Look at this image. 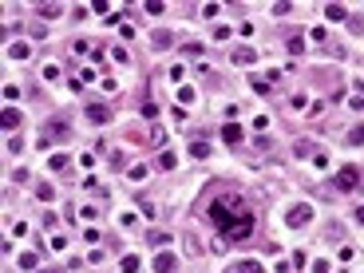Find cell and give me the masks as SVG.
<instances>
[{"label": "cell", "mask_w": 364, "mask_h": 273, "mask_svg": "<svg viewBox=\"0 0 364 273\" xmlns=\"http://www.w3.org/2000/svg\"><path fill=\"white\" fill-rule=\"evenodd\" d=\"M206 218H210V226L218 230V238H222L226 246H230V242H250L254 230H258V214H254L250 202H242L238 194H218V198H210Z\"/></svg>", "instance_id": "obj_1"}, {"label": "cell", "mask_w": 364, "mask_h": 273, "mask_svg": "<svg viewBox=\"0 0 364 273\" xmlns=\"http://www.w3.org/2000/svg\"><path fill=\"white\" fill-rule=\"evenodd\" d=\"M357 186H361V170H357V166H341V170H337V190L349 194V190H357Z\"/></svg>", "instance_id": "obj_2"}, {"label": "cell", "mask_w": 364, "mask_h": 273, "mask_svg": "<svg viewBox=\"0 0 364 273\" xmlns=\"http://www.w3.org/2000/svg\"><path fill=\"white\" fill-rule=\"evenodd\" d=\"M67 135H71V127H67L63 119H48V123H44V143H48V147H52L55 139H67Z\"/></svg>", "instance_id": "obj_3"}, {"label": "cell", "mask_w": 364, "mask_h": 273, "mask_svg": "<svg viewBox=\"0 0 364 273\" xmlns=\"http://www.w3.org/2000/svg\"><path fill=\"white\" fill-rule=\"evenodd\" d=\"M309 218H313V210H309V206H305V202H301V206H293V210L285 214V222H289L293 230H297V226H305V222H309Z\"/></svg>", "instance_id": "obj_4"}, {"label": "cell", "mask_w": 364, "mask_h": 273, "mask_svg": "<svg viewBox=\"0 0 364 273\" xmlns=\"http://www.w3.org/2000/svg\"><path fill=\"white\" fill-rule=\"evenodd\" d=\"M230 59H234V63H242V67H250V63H258V52L242 44V48H234V52H230Z\"/></svg>", "instance_id": "obj_5"}, {"label": "cell", "mask_w": 364, "mask_h": 273, "mask_svg": "<svg viewBox=\"0 0 364 273\" xmlns=\"http://www.w3.org/2000/svg\"><path fill=\"white\" fill-rule=\"evenodd\" d=\"M222 139H226L230 147H242V127H238V123H226V127H222Z\"/></svg>", "instance_id": "obj_6"}, {"label": "cell", "mask_w": 364, "mask_h": 273, "mask_svg": "<svg viewBox=\"0 0 364 273\" xmlns=\"http://www.w3.org/2000/svg\"><path fill=\"white\" fill-rule=\"evenodd\" d=\"M87 119H91V123H95V127H103L107 119H111V111H107L103 103H91V107H87Z\"/></svg>", "instance_id": "obj_7"}, {"label": "cell", "mask_w": 364, "mask_h": 273, "mask_svg": "<svg viewBox=\"0 0 364 273\" xmlns=\"http://www.w3.org/2000/svg\"><path fill=\"white\" fill-rule=\"evenodd\" d=\"M0 123H4V131H16V127H20V111H16V107H8L4 115H0Z\"/></svg>", "instance_id": "obj_8"}, {"label": "cell", "mask_w": 364, "mask_h": 273, "mask_svg": "<svg viewBox=\"0 0 364 273\" xmlns=\"http://www.w3.org/2000/svg\"><path fill=\"white\" fill-rule=\"evenodd\" d=\"M155 270L158 273H170V270H174V254H158V258H155Z\"/></svg>", "instance_id": "obj_9"}, {"label": "cell", "mask_w": 364, "mask_h": 273, "mask_svg": "<svg viewBox=\"0 0 364 273\" xmlns=\"http://www.w3.org/2000/svg\"><path fill=\"white\" fill-rule=\"evenodd\" d=\"M293 155H297V159H309V155H313V143H309V139H297V143H293Z\"/></svg>", "instance_id": "obj_10"}, {"label": "cell", "mask_w": 364, "mask_h": 273, "mask_svg": "<svg viewBox=\"0 0 364 273\" xmlns=\"http://www.w3.org/2000/svg\"><path fill=\"white\" fill-rule=\"evenodd\" d=\"M250 83H254V91H258V95H269V91H273V83H269L265 75H254Z\"/></svg>", "instance_id": "obj_11"}, {"label": "cell", "mask_w": 364, "mask_h": 273, "mask_svg": "<svg viewBox=\"0 0 364 273\" xmlns=\"http://www.w3.org/2000/svg\"><path fill=\"white\" fill-rule=\"evenodd\" d=\"M8 55H12V59H28V44H20V40H16V44H8Z\"/></svg>", "instance_id": "obj_12"}, {"label": "cell", "mask_w": 364, "mask_h": 273, "mask_svg": "<svg viewBox=\"0 0 364 273\" xmlns=\"http://www.w3.org/2000/svg\"><path fill=\"white\" fill-rule=\"evenodd\" d=\"M325 16H329V20H349L345 4H329V8H325Z\"/></svg>", "instance_id": "obj_13"}, {"label": "cell", "mask_w": 364, "mask_h": 273, "mask_svg": "<svg viewBox=\"0 0 364 273\" xmlns=\"http://www.w3.org/2000/svg\"><path fill=\"white\" fill-rule=\"evenodd\" d=\"M158 166H162V170H174V166H178L174 151H162V155H158Z\"/></svg>", "instance_id": "obj_14"}, {"label": "cell", "mask_w": 364, "mask_h": 273, "mask_svg": "<svg viewBox=\"0 0 364 273\" xmlns=\"http://www.w3.org/2000/svg\"><path fill=\"white\" fill-rule=\"evenodd\" d=\"M151 40H155V48H170V44H174V36H170V32H155Z\"/></svg>", "instance_id": "obj_15"}, {"label": "cell", "mask_w": 364, "mask_h": 273, "mask_svg": "<svg viewBox=\"0 0 364 273\" xmlns=\"http://www.w3.org/2000/svg\"><path fill=\"white\" fill-rule=\"evenodd\" d=\"M349 147H364V127H353L349 131Z\"/></svg>", "instance_id": "obj_16"}, {"label": "cell", "mask_w": 364, "mask_h": 273, "mask_svg": "<svg viewBox=\"0 0 364 273\" xmlns=\"http://www.w3.org/2000/svg\"><path fill=\"white\" fill-rule=\"evenodd\" d=\"M67 163H71L67 155H52V159H48V166H52V170H67Z\"/></svg>", "instance_id": "obj_17"}, {"label": "cell", "mask_w": 364, "mask_h": 273, "mask_svg": "<svg viewBox=\"0 0 364 273\" xmlns=\"http://www.w3.org/2000/svg\"><path fill=\"white\" fill-rule=\"evenodd\" d=\"M190 155H194V159H206V155H210V147L202 143V139H198V143H190Z\"/></svg>", "instance_id": "obj_18"}, {"label": "cell", "mask_w": 364, "mask_h": 273, "mask_svg": "<svg viewBox=\"0 0 364 273\" xmlns=\"http://www.w3.org/2000/svg\"><path fill=\"white\" fill-rule=\"evenodd\" d=\"M107 159H111V170H123V166H127V155H119V151H111Z\"/></svg>", "instance_id": "obj_19"}, {"label": "cell", "mask_w": 364, "mask_h": 273, "mask_svg": "<svg viewBox=\"0 0 364 273\" xmlns=\"http://www.w3.org/2000/svg\"><path fill=\"white\" fill-rule=\"evenodd\" d=\"M289 52L301 55V52H305V40H301V36H289Z\"/></svg>", "instance_id": "obj_20"}, {"label": "cell", "mask_w": 364, "mask_h": 273, "mask_svg": "<svg viewBox=\"0 0 364 273\" xmlns=\"http://www.w3.org/2000/svg\"><path fill=\"white\" fill-rule=\"evenodd\" d=\"M20 270H36V254H20Z\"/></svg>", "instance_id": "obj_21"}, {"label": "cell", "mask_w": 364, "mask_h": 273, "mask_svg": "<svg viewBox=\"0 0 364 273\" xmlns=\"http://www.w3.org/2000/svg\"><path fill=\"white\" fill-rule=\"evenodd\" d=\"M36 194H40L44 202H52V198H55V190H52V186H48V182H44V186H36Z\"/></svg>", "instance_id": "obj_22"}, {"label": "cell", "mask_w": 364, "mask_h": 273, "mask_svg": "<svg viewBox=\"0 0 364 273\" xmlns=\"http://www.w3.org/2000/svg\"><path fill=\"white\" fill-rule=\"evenodd\" d=\"M36 12H40V16H59V4H40Z\"/></svg>", "instance_id": "obj_23"}, {"label": "cell", "mask_w": 364, "mask_h": 273, "mask_svg": "<svg viewBox=\"0 0 364 273\" xmlns=\"http://www.w3.org/2000/svg\"><path fill=\"white\" fill-rule=\"evenodd\" d=\"M135 270H139V258L127 254V258H123V273H135Z\"/></svg>", "instance_id": "obj_24"}, {"label": "cell", "mask_w": 364, "mask_h": 273, "mask_svg": "<svg viewBox=\"0 0 364 273\" xmlns=\"http://www.w3.org/2000/svg\"><path fill=\"white\" fill-rule=\"evenodd\" d=\"M151 143H155V147H162V143H166V131H162V127H155V131H151Z\"/></svg>", "instance_id": "obj_25"}, {"label": "cell", "mask_w": 364, "mask_h": 273, "mask_svg": "<svg viewBox=\"0 0 364 273\" xmlns=\"http://www.w3.org/2000/svg\"><path fill=\"white\" fill-rule=\"evenodd\" d=\"M238 273H261V266H258V262H242V266H238Z\"/></svg>", "instance_id": "obj_26"}, {"label": "cell", "mask_w": 364, "mask_h": 273, "mask_svg": "<svg viewBox=\"0 0 364 273\" xmlns=\"http://www.w3.org/2000/svg\"><path fill=\"white\" fill-rule=\"evenodd\" d=\"M147 178V166H131V182H143Z\"/></svg>", "instance_id": "obj_27"}, {"label": "cell", "mask_w": 364, "mask_h": 273, "mask_svg": "<svg viewBox=\"0 0 364 273\" xmlns=\"http://www.w3.org/2000/svg\"><path fill=\"white\" fill-rule=\"evenodd\" d=\"M147 12H151V16H162V12H166V4H158V0H151V4H147Z\"/></svg>", "instance_id": "obj_28"}, {"label": "cell", "mask_w": 364, "mask_h": 273, "mask_svg": "<svg viewBox=\"0 0 364 273\" xmlns=\"http://www.w3.org/2000/svg\"><path fill=\"white\" fill-rule=\"evenodd\" d=\"M44 79H59V67L55 63H44Z\"/></svg>", "instance_id": "obj_29"}, {"label": "cell", "mask_w": 364, "mask_h": 273, "mask_svg": "<svg viewBox=\"0 0 364 273\" xmlns=\"http://www.w3.org/2000/svg\"><path fill=\"white\" fill-rule=\"evenodd\" d=\"M155 115H158V107L151 103V99H147V103H143V119H155Z\"/></svg>", "instance_id": "obj_30"}, {"label": "cell", "mask_w": 364, "mask_h": 273, "mask_svg": "<svg viewBox=\"0 0 364 273\" xmlns=\"http://www.w3.org/2000/svg\"><path fill=\"white\" fill-rule=\"evenodd\" d=\"M325 115V103H309V119H321Z\"/></svg>", "instance_id": "obj_31"}, {"label": "cell", "mask_w": 364, "mask_h": 273, "mask_svg": "<svg viewBox=\"0 0 364 273\" xmlns=\"http://www.w3.org/2000/svg\"><path fill=\"white\" fill-rule=\"evenodd\" d=\"M353 111H364V95H357V99H353Z\"/></svg>", "instance_id": "obj_32"}, {"label": "cell", "mask_w": 364, "mask_h": 273, "mask_svg": "<svg viewBox=\"0 0 364 273\" xmlns=\"http://www.w3.org/2000/svg\"><path fill=\"white\" fill-rule=\"evenodd\" d=\"M357 222H361V226H364V206H357Z\"/></svg>", "instance_id": "obj_33"}, {"label": "cell", "mask_w": 364, "mask_h": 273, "mask_svg": "<svg viewBox=\"0 0 364 273\" xmlns=\"http://www.w3.org/2000/svg\"><path fill=\"white\" fill-rule=\"evenodd\" d=\"M40 273H59V270H40Z\"/></svg>", "instance_id": "obj_34"}, {"label": "cell", "mask_w": 364, "mask_h": 273, "mask_svg": "<svg viewBox=\"0 0 364 273\" xmlns=\"http://www.w3.org/2000/svg\"><path fill=\"white\" fill-rule=\"evenodd\" d=\"M234 273H238V270H234Z\"/></svg>", "instance_id": "obj_35"}]
</instances>
